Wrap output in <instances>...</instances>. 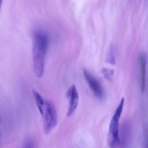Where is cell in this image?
Wrapping results in <instances>:
<instances>
[{
    "label": "cell",
    "instance_id": "1",
    "mask_svg": "<svg viewBox=\"0 0 148 148\" xmlns=\"http://www.w3.org/2000/svg\"><path fill=\"white\" fill-rule=\"evenodd\" d=\"M33 53L35 75L41 77L44 72L45 57L49 45L48 36L44 31L37 30L33 35Z\"/></svg>",
    "mask_w": 148,
    "mask_h": 148
},
{
    "label": "cell",
    "instance_id": "2",
    "mask_svg": "<svg viewBox=\"0 0 148 148\" xmlns=\"http://www.w3.org/2000/svg\"><path fill=\"white\" fill-rule=\"evenodd\" d=\"M124 102L125 99L124 98H123L112 117L109 124L108 136V143L109 146L111 148H117L119 147L120 144L119 123L123 110Z\"/></svg>",
    "mask_w": 148,
    "mask_h": 148
},
{
    "label": "cell",
    "instance_id": "3",
    "mask_svg": "<svg viewBox=\"0 0 148 148\" xmlns=\"http://www.w3.org/2000/svg\"><path fill=\"white\" fill-rule=\"evenodd\" d=\"M42 116L45 134H48L57 123V115L54 105L50 101H45Z\"/></svg>",
    "mask_w": 148,
    "mask_h": 148
},
{
    "label": "cell",
    "instance_id": "4",
    "mask_svg": "<svg viewBox=\"0 0 148 148\" xmlns=\"http://www.w3.org/2000/svg\"><path fill=\"white\" fill-rule=\"evenodd\" d=\"M83 75L95 96L98 99H102L104 97V91L99 80L86 69L83 71Z\"/></svg>",
    "mask_w": 148,
    "mask_h": 148
},
{
    "label": "cell",
    "instance_id": "5",
    "mask_svg": "<svg viewBox=\"0 0 148 148\" xmlns=\"http://www.w3.org/2000/svg\"><path fill=\"white\" fill-rule=\"evenodd\" d=\"M67 97L69 100L68 110L67 116H70L76 109L79 102V96L75 85H72L67 92Z\"/></svg>",
    "mask_w": 148,
    "mask_h": 148
},
{
    "label": "cell",
    "instance_id": "6",
    "mask_svg": "<svg viewBox=\"0 0 148 148\" xmlns=\"http://www.w3.org/2000/svg\"><path fill=\"white\" fill-rule=\"evenodd\" d=\"M139 66H140V86L141 90L144 92L146 87V72H147V57L145 52L140 54L139 58Z\"/></svg>",
    "mask_w": 148,
    "mask_h": 148
},
{
    "label": "cell",
    "instance_id": "7",
    "mask_svg": "<svg viewBox=\"0 0 148 148\" xmlns=\"http://www.w3.org/2000/svg\"><path fill=\"white\" fill-rule=\"evenodd\" d=\"M33 94L37 108L41 114L42 116L45 106V101L43 100L42 96L36 90H33Z\"/></svg>",
    "mask_w": 148,
    "mask_h": 148
},
{
    "label": "cell",
    "instance_id": "8",
    "mask_svg": "<svg viewBox=\"0 0 148 148\" xmlns=\"http://www.w3.org/2000/svg\"><path fill=\"white\" fill-rule=\"evenodd\" d=\"M107 61L108 63L112 65H115L116 63V57L115 52L113 48L110 49L109 53L107 58Z\"/></svg>",
    "mask_w": 148,
    "mask_h": 148
},
{
    "label": "cell",
    "instance_id": "9",
    "mask_svg": "<svg viewBox=\"0 0 148 148\" xmlns=\"http://www.w3.org/2000/svg\"><path fill=\"white\" fill-rule=\"evenodd\" d=\"M102 73L106 79L110 80L114 75V70L104 68L103 69Z\"/></svg>",
    "mask_w": 148,
    "mask_h": 148
},
{
    "label": "cell",
    "instance_id": "10",
    "mask_svg": "<svg viewBox=\"0 0 148 148\" xmlns=\"http://www.w3.org/2000/svg\"><path fill=\"white\" fill-rule=\"evenodd\" d=\"M34 145L33 141L31 140H28L26 141L22 148H34Z\"/></svg>",
    "mask_w": 148,
    "mask_h": 148
},
{
    "label": "cell",
    "instance_id": "11",
    "mask_svg": "<svg viewBox=\"0 0 148 148\" xmlns=\"http://www.w3.org/2000/svg\"><path fill=\"white\" fill-rule=\"evenodd\" d=\"M3 1V0H0V10H1V7Z\"/></svg>",
    "mask_w": 148,
    "mask_h": 148
},
{
    "label": "cell",
    "instance_id": "12",
    "mask_svg": "<svg viewBox=\"0 0 148 148\" xmlns=\"http://www.w3.org/2000/svg\"><path fill=\"white\" fill-rule=\"evenodd\" d=\"M1 113H0V124H1Z\"/></svg>",
    "mask_w": 148,
    "mask_h": 148
},
{
    "label": "cell",
    "instance_id": "13",
    "mask_svg": "<svg viewBox=\"0 0 148 148\" xmlns=\"http://www.w3.org/2000/svg\"><path fill=\"white\" fill-rule=\"evenodd\" d=\"M0 139H1V132H0Z\"/></svg>",
    "mask_w": 148,
    "mask_h": 148
}]
</instances>
